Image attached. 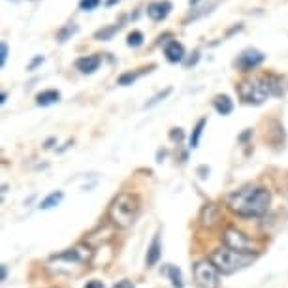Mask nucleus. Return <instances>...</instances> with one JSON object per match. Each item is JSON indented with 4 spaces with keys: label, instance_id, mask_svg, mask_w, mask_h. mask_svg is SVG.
I'll list each match as a JSON object with an SVG mask.
<instances>
[{
    "label": "nucleus",
    "instance_id": "nucleus-26",
    "mask_svg": "<svg viewBox=\"0 0 288 288\" xmlns=\"http://www.w3.org/2000/svg\"><path fill=\"white\" fill-rule=\"evenodd\" d=\"M170 138H172V140H183V130L181 128H173L172 132H170Z\"/></svg>",
    "mask_w": 288,
    "mask_h": 288
},
{
    "label": "nucleus",
    "instance_id": "nucleus-7",
    "mask_svg": "<svg viewBox=\"0 0 288 288\" xmlns=\"http://www.w3.org/2000/svg\"><path fill=\"white\" fill-rule=\"evenodd\" d=\"M266 61V55H264L262 51L254 49V47H247L239 53V57L235 59V66L241 70V72H252V70H256L262 62Z\"/></svg>",
    "mask_w": 288,
    "mask_h": 288
},
{
    "label": "nucleus",
    "instance_id": "nucleus-5",
    "mask_svg": "<svg viewBox=\"0 0 288 288\" xmlns=\"http://www.w3.org/2000/svg\"><path fill=\"white\" fill-rule=\"evenodd\" d=\"M194 279L200 288H217L221 282V271L215 268L211 260H200L194 264Z\"/></svg>",
    "mask_w": 288,
    "mask_h": 288
},
{
    "label": "nucleus",
    "instance_id": "nucleus-23",
    "mask_svg": "<svg viewBox=\"0 0 288 288\" xmlns=\"http://www.w3.org/2000/svg\"><path fill=\"white\" fill-rule=\"evenodd\" d=\"M198 61H200V51H194V53H192V55H190L189 59H185V61H183V66H185V68L194 66V64H196Z\"/></svg>",
    "mask_w": 288,
    "mask_h": 288
},
{
    "label": "nucleus",
    "instance_id": "nucleus-12",
    "mask_svg": "<svg viewBox=\"0 0 288 288\" xmlns=\"http://www.w3.org/2000/svg\"><path fill=\"white\" fill-rule=\"evenodd\" d=\"M213 108L219 115H230L233 111V102L226 94H219V96H215L213 100Z\"/></svg>",
    "mask_w": 288,
    "mask_h": 288
},
{
    "label": "nucleus",
    "instance_id": "nucleus-16",
    "mask_svg": "<svg viewBox=\"0 0 288 288\" xmlns=\"http://www.w3.org/2000/svg\"><path fill=\"white\" fill-rule=\"evenodd\" d=\"M62 198H64V194L62 192H51L47 198H43L42 203H40V209H53L55 205H59V203L62 202Z\"/></svg>",
    "mask_w": 288,
    "mask_h": 288
},
{
    "label": "nucleus",
    "instance_id": "nucleus-22",
    "mask_svg": "<svg viewBox=\"0 0 288 288\" xmlns=\"http://www.w3.org/2000/svg\"><path fill=\"white\" fill-rule=\"evenodd\" d=\"M170 92H172V87H168V89H166V91L159 92V94H156V96H154V98L151 100V102H147V104H145V108H153L154 104H159L160 100H164L166 96H170Z\"/></svg>",
    "mask_w": 288,
    "mask_h": 288
},
{
    "label": "nucleus",
    "instance_id": "nucleus-30",
    "mask_svg": "<svg viewBox=\"0 0 288 288\" xmlns=\"http://www.w3.org/2000/svg\"><path fill=\"white\" fill-rule=\"evenodd\" d=\"M113 4H119V0H106V6H113Z\"/></svg>",
    "mask_w": 288,
    "mask_h": 288
},
{
    "label": "nucleus",
    "instance_id": "nucleus-9",
    "mask_svg": "<svg viewBox=\"0 0 288 288\" xmlns=\"http://www.w3.org/2000/svg\"><path fill=\"white\" fill-rule=\"evenodd\" d=\"M102 64V57L100 55H85V57H80L77 61L74 62V66L80 70L81 74H94L96 70L100 68Z\"/></svg>",
    "mask_w": 288,
    "mask_h": 288
},
{
    "label": "nucleus",
    "instance_id": "nucleus-29",
    "mask_svg": "<svg viewBox=\"0 0 288 288\" xmlns=\"http://www.w3.org/2000/svg\"><path fill=\"white\" fill-rule=\"evenodd\" d=\"M6 275H8V268L2 266V281H6Z\"/></svg>",
    "mask_w": 288,
    "mask_h": 288
},
{
    "label": "nucleus",
    "instance_id": "nucleus-20",
    "mask_svg": "<svg viewBox=\"0 0 288 288\" xmlns=\"http://www.w3.org/2000/svg\"><path fill=\"white\" fill-rule=\"evenodd\" d=\"M140 75H141V72H124V74H121L119 77H117V83H119L121 87H128V85H132Z\"/></svg>",
    "mask_w": 288,
    "mask_h": 288
},
{
    "label": "nucleus",
    "instance_id": "nucleus-19",
    "mask_svg": "<svg viewBox=\"0 0 288 288\" xmlns=\"http://www.w3.org/2000/svg\"><path fill=\"white\" fill-rule=\"evenodd\" d=\"M166 275L172 279V284L175 288H183V277H181V271L175 266H168L166 268Z\"/></svg>",
    "mask_w": 288,
    "mask_h": 288
},
{
    "label": "nucleus",
    "instance_id": "nucleus-15",
    "mask_svg": "<svg viewBox=\"0 0 288 288\" xmlns=\"http://www.w3.org/2000/svg\"><path fill=\"white\" fill-rule=\"evenodd\" d=\"M77 31H80V27L74 25V23H70V25H64L62 29H59V31H57V42H59V43L68 42V40L74 36V34H77Z\"/></svg>",
    "mask_w": 288,
    "mask_h": 288
},
{
    "label": "nucleus",
    "instance_id": "nucleus-32",
    "mask_svg": "<svg viewBox=\"0 0 288 288\" xmlns=\"http://www.w3.org/2000/svg\"><path fill=\"white\" fill-rule=\"evenodd\" d=\"M190 6H196V4H200V0H189Z\"/></svg>",
    "mask_w": 288,
    "mask_h": 288
},
{
    "label": "nucleus",
    "instance_id": "nucleus-11",
    "mask_svg": "<svg viewBox=\"0 0 288 288\" xmlns=\"http://www.w3.org/2000/svg\"><path fill=\"white\" fill-rule=\"evenodd\" d=\"M59 100H61V92L55 91V89H47V91H42L36 94V104L42 106V108L57 104Z\"/></svg>",
    "mask_w": 288,
    "mask_h": 288
},
{
    "label": "nucleus",
    "instance_id": "nucleus-14",
    "mask_svg": "<svg viewBox=\"0 0 288 288\" xmlns=\"http://www.w3.org/2000/svg\"><path fill=\"white\" fill-rule=\"evenodd\" d=\"M121 29H123V23H115V25L104 27V29H100V31L94 32V40H98V42H110L111 38L115 36Z\"/></svg>",
    "mask_w": 288,
    "mask_h": 288
},
{
    "label": "nucleus",
    "instance_id": "nucleus-21",
    "mask_svg": "<svg viewBox=\"0 0 288 288\" xmlns=\"http://www.w3.org/2000/svg\"><path fill=\"white\" fill-rule=\"evenodd\" d=\"M102 4V0H80V10L81 12H92Z\"/></svg>",
    "mask_w": 288,
    "mask_h": 288
},
{
    "label": "nucleus",
    "instance_id": "nucleus-25",
    "mask_svg": "<svg viewBox=\"0 0 288 288\" xmlns=\"http://www.w3.org/2000/svg\"><path fill=\"white\" fill-rule=\"evenodd\" d=\"M43 61H45V59H43L42 55L34 57V59H32V61H31V64H29V66H27V70H29V72H32V70H36V68L40 66V64H42Z\"/></svg>",
    "mask_w": 288,
    "mask_h": 288
},
{
    "label": "nucleus",
    "instance_id": "nucleus-4",
    "mask_svg": "<svg viewBox=\"0 0 288 288\" xmlns=\"http://www.w3.org/2000/svg\"><path fill=\"white\" fill-rule=\"evenodd\" d=\"M235 91H238L239 98L243 100L245 104H252V106L264 104L271 96L266 75H262V77H247V80L239 81Z\"/></svg>",
    "mask_w": 288,
    "mask_h": 288
},
{
    "label": "nucleus",
    "instance_id": "nucleus-27",
    "mask_svg": "<svg viewBox=\"0 0 288 288\" xmlns=\"http://www.w3.org/2000/svg\"><path fill=\"white\" fill-rule=\"evenodd\" d=\"M113 288H134V284L124 279V281H119V282H117V284H115Z\"/></svg>",
    "mask_w": 288,
    "mask_h": 288
},
{
    "label": "nucleus",
    "instance_id": "nucleus-17",
    "mask_svg": "<svg viewBox=\"0 0 288 288\" xmlns=\"http://www.w3.org/2000/svg\"><path fill=\"white\" fill-rule=\"evenodd\" d=\"M203 126H205V119H200L192 130V134H190V149H196L200 145V138H202V132H203Z\"/></svg>",
    "mask_w": 288,
    "mask_h": 288
},
{
    "label": "nucleus",
    "instance_id": "nucleus-18",
    "mask_svg": "<svg viewBox=\"0 0 288 288\" xmlns=\"http://www.w3.org/2000/svg\"><path fill=\"white\" fill-rule=\"evenodd\" d=\"M143 42H145V36H143V32H141V31H132L128 36H126V45H128V47H132V49L140 47V45H143Z\"/></svg>",
    "mask_w": 288,
    "mask_h": 288
},
{
    "label": "nucleus",
    "instance_id": "nucleus-6",
    "mask_svg": "<svg viewBox=\"0 0 288 288\" xmlns=\"http://www.w3.org/2000/svg\"><path fill=\"white\" fill-rule=\"evenodd\" d=\"M222 241L224 247H230L233 251L239 252H252L254 251V241L249 235H245L243 232H239L235 228H226L222 233ZM254 254V252H252Z\"/></svg>",
    "mask_w": 288,
    "mask_h": 288
},
{
    "label": "nucleus",
    "instance_id": "nucleus-28",
    "mask_svg": "<svg viewBox=\"0 0 288 288\" xmlns=\"http://www.w3.org/2000/svg\"><path fill=\"white\" fill-rule=\"evenodd\" d=\"M85 288H104V284L100 281H91V282H87Z\"/></svg>",
    "mask_w": 288,
    "mask_h": 288
},
{
    "label": "nucleus",
    "instance_id": "nucleus-24",
    "mask_svg": "<svg viewBox=\"0 0 288 288\" xmlns=\"http://www.w3.org/2000/svg\"><path fill=\"white\" fill-rule=\"evenodd\" d=\"M8 61V43L6 42H2L0 43V64L4 66Z\"/></svg>",
    "mask_w": 288,
    "mask_h": 288
},
{
    "label": "nucleus",
    "instance_id": "nucleus-10",
    "mask_svg": "<svg viewBox=\"0 0 288 288\" xmlns=\"http://www.w3.org/2000/svg\"><path fill=\"white\" fill-rule=\"evenodd\" d=\"M164 57L168 62L177 64V62L185 61V47L183 43H179L177 40H170L168 43H164Z\"/></svg>",
    "mask_w": 288,
    "mask_h": 288
},
{
    "label": "nucleus",
    "instance_id": "nucleus-1",
    "mask_svg": "<svg viewBox=\"0 0 288 288\" xmlns=\"http://www.w3.org/2000/svg\"><path fill=\"white\" fill-rule=\"evenodd\" d=\"M271 194L262 187H245L228 196V207L239 217H260L268 211Z\"/></svg>",
    "mask_w": 288,
    "mask_h": 288
},
{
    "label": "nucleus",
    "instance_id": "nucleus-31",
    "mask_svg": "<svg viewBox=\"0 0 288 288\" xmlns=\"http://www.w3.org/2000/svg\"><path fill=\"white\" fill-rule=\"evenodd\" d=\"M6 98H8V94H6V92H2V96H0V102L4 104V102H6Z\"/></svg>",
    "mask_w": 288,
    "mask_h": 288
},
{
    "label": "nucleus",
    "instance_id": "nucleus-8",
    "mask_svg": "<svg viewBox=\"0 0 288 288\" xmlns=\"http://www.w3.org/2000/svg\"><path fill=\"white\" fill-rule=\"evenodd\" d=\"M173 10V4L170 0H154L147 6V15L153 21H164Z\"/></svg>",
    "mask_w": 288,
    "mask_h": 288
},
{
    "label": "nucleus",
    "instance_id": "nucleus-13",
    "mask_svg": "<svg viewBox=\"0 0 288 288\" xmlns=\"http://www.w3.org/2000/svg\"><path fill=\"white\" fill-rule=\"evenodd\" d=\"M160 254H162V245H160V235L156 233V235L153 238V241H151L149 249H147V258H145V262H147L149 268L159 262Z\"/></svg>",
    "mask_w": 288,
    "mask_h": 288
},
{
    "label": "nucleus",
    "instance_id": "nucleus-2",
    "mask_svg": "<svg viewBox=\"0 0 288 288\" xmlns=\"http://www.w3.org/2000/svg\"><path fill=\"white\" fill-rule=\"evenodd\" d=\"M140 213V198L132 194V192H121L117 194L110 203L108 209V217L113 226L126 230L134 224Z\"/></svg>",
    "mask_w": 288,
    "mask_h": 288
},
{
    "label": "nucleus",
    "instance_id": "nucleus-3",
    "mask_svg": "<svg viewBox=\"0 0 288 288\" xmlns=\"http://www.w3.org/2000/svg\"><path fill=\"white\" fill-rule=\"evenodd\" d=\"M209 260L215 264V268L221 271L222 275H232L235 271L251 266V264L256 260V254L233 251L230 247H221V249H217V251L211 252Z\"/></svg>",
    "mask_w": 288,
    "mask_h": 288
}]
</instances>
